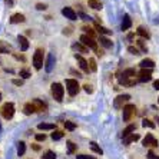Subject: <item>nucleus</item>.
I'll return each instance as SVG.
<instances>
[{
    "label": "nucleus",
    "instance_id": "4468645a",
    "mask_svg": "<svg viewBox=\"0 0 159 159\" xmlns=\"http://www.w3.org/2000/svg\"><path fill=\"white\" fill-rule=\"evenodd\" d=\"M23 112H25V115H32V113H36V107H34L33 102H29V103L25 105V107H23Z\"/></svg>",
    "mask_w": 159,
    "mask_h": 159
},
{
    "label": "nucleus",
    "instance_id": "6e6552de",
    "mask_svg": "<svg viewBox=\"0 0 159 159\" xmlns=\"http://www.w3.org/2000/svg\"><path fill=\"white\" fill-rule=\"evenodd\" d=\"M142 145H143L145 148H146V146H158V141H156L155 138H153V135H152V133H148V135H146V136L143 138V142H142Z\"/></svg>",
    "mask_w": 159,
    "mask_h": 159
},
{
    "label": "nucleus",
    "instance_id": "72a5a7b5",
    "mask_svg": "<svg viewBox=\"0 0 159 159\" xmlns=\"http://www.w3.org/2000/svg\"><path fill=\"white\" fill-rule=\"evenodd\" d=\"M63 138V132L62 130H55V132L52 133V139L53 141H59V139H62Z\"/></svg>",
    "mask_w": 159,
    "mask_h": 159
},
{
    "label": "nucleus",
    "instance_id": "49530a36",
    "mask_svg": "<svg viewBox=\"0 0 159 159\" xmlns=\"http://www.w3.org/2000/svg\"><path fill=\"white\" fill-rule=\"evenodd\" d=\"M83 88H85V90H86L88 93H92V92H93V89H92V86H90V85H85Z\"/></svg>",
    "mask_w": 159,
    "mask_h": 159
},
{
    "label": "nucleus",
    "instance_id": "a19ab883",
    "mask_svg": "<svg viewBox=\"0 0 159 159\" xmlns=\"http://www.w3.org/2000/svg\"><path fill=\"white\" fill-rule=\"evenodd\" d=\"M128 50H129V52L132 53V55H139V49H138V48H133V46H129V48H128Z\"/></svg>",
    "mask_w": 159,
    "mask_h": 159
},
{
    "label": "nucleus",
    "instance_id": "2f4dec72",
    "mask_svg": "<svg viewBox=\"0 0 159 159\" xmlns=\"http://www.w3.org/2000/svg\"><path fill=\"white\" fill-rule=\"evenodd\" d=\"M142 126H143V128H151V129H153L156 125L152 122V120H149V119H143V120H142Z\"/></svg>",
    "mask_w": 159,
    "mask_h": 159
},
{
    "label": "nucleus",
    "instance_id": "c85d7f7f",
    "mask_svg": "<svg viewBox=\"0 0 159 159\" xmlns=\"http://www.w3.org/2000/svg\"><path fill=\"white\" fill-rule=\"evenodd\" d=\"M136 33L139 34L141 37H143V39H149L151 37V34H149V32L145 27H138V30H136Z\"/></svg>",
    "mask_w": 159,
    "mask_h": 159
},
{
    "label": "nucleus",
    "instance_id": "f257e3e1",
    "mask_svg": "<svg viewBox=\"0 0 159 159\" xmlns=\"http://www.w3.org/2000/svg\"><path fill=\"white\" fill-rule=\"evenodd\" d=\"M0 112H2V116H3V118L9 120V119H11L13 115H15V105L7 102V103H4L3 106H2Z\"/></svg>",
    "mask_w": 159,
    "mask_h": 159
},
{
    "label": "nucleus",
    "instance_id": "bb28decb",
    "mask_svg": "<svg viewBox=\"0 0 159 159\" xmlns=\"http://www.w3.org/2000/svg\"><path fill=\"white\" fill-rule=\"evenodd\" d=\"M11 50V46L6 42H2L0 40V53H9Z\"/></svg>",
    "mask_w": 159,
    "mask_h": 159
},
{
    "label": "nucleus",
    "instance_id": "09e8293b",
    "mask_svg": "<svg viewBox=\"0 0 159 159\" xmlns=\"http://www.w3.org/2000/svg\"><path fill=\"white\" fill-rule=\"evenodd\" d=\"M153 88H155L156 90H159V80H155V82H153Z\"/></svg>",
    "mask_w": 159,
    "mask_h": 159
},
{
    "label": "nucleus",
    "instance_id": "7c9ffc66",
    "mask_svg": "<svg viewBox=\"0 0 159 159\" xmlns=\"http://www.w3.org/2000/svg\"><path fill=\"white\" fill-rule=\"evenodd\" d=\"M42 159H56V153L53 151H46L42 156Z\"/></svg>",
    "mask_w": 159,
    "mask_h": 159
},
{
    "label": "nucleus",
    "instance_id": "79ce46f5",
    "mask_svg": "<svg viewBox=\"0 0 159 159\" xmlns=\"http://www.w3.org/2000/svg\"><path fill=\"white\" fill-rule=\"evenodd\" d=\"M44 139H46V135H44V133H37V135H36V141L43 142Z\"/></svg>",
    "mask_w": 159,
    "mask_h": 159
},
{
    "label": "nucleus",
    "instance_id": "b1692460",
    "mask_svg": "<svg viewBox=\"0 0 159 159\" xmlns=\"http://www.w3.org/2000/svg\"><path fill=\"white\" fill-rule=\"evenodd\" d=\"M119 82H120L122 85H125V86H133V85H136V79H128V78H122V76H120Z\"/></svg>",
    "mask_w": 159,
    "mask_h": 159
},
{
    "label": "nucleus",
    "instance_id": "f3484780",
    "mask_svg": "<svg viewBox=\"0 0 159 159\" xmlns=\"http://www.w3.org/2000/svg\"><path fill=\"white\" fill-rule=\"evenodd\" d=\"M19 44H20V49H22L23 52H26L27 49H29V42H27V39L25 36H19Z\"/></svg>",
    "mask_w": 159,
    "mask_h": 159
},
{
    "label": "nucleus",
    "instance_id": "58836bf2",
    "mask_svg": "<svg viewBox=\"0 0 159 159\" xmlns=\"http://www.w3.org/2000/svg\"><path fill=\"white\" fill-rule=\"evenodd\" d=\"M75 151H76V145L73 142H67V152L69 153H75Z\"/></svg>",
    "mask_w": 159,
    "mask_h": 159
},
{
    "label": "nucleus",
    "instance_id": "9d476101",
    "mask_svg": "<svg viewBox=\"0 0 159 159\" xmlns=\"http://www.w3.org/2000/svg\"><path fill=\"white\" fill-rule=\"evenodd\" d=\"M62 15L66 19H69V20H76V17H78L76 11H75L72 7H63L62 9Z\"/></svg>",
    "mask_w": 159,
    "mask_h": 159
},
{
    "label": "nucleus",
    "instance_id": "dca6fc26",
    "mask_svg": "<svg viewBox=\"0 0 159 159\" xmlns=\"http://www.w3.org/2000/svg\"><path fill=\"white\" fill-rule=\"evenodd\" d=\"M72 49H73L75 52H79V53H88L89 49L86 48L85 44H80V43H73L72 44Z\"/></svg>",
    "mask_w": 159,
    "mask_h": 159
},
{
    "label": "nucleus",
    "instance_id": "a211bd4d",
    "mask_svg": "<svg viewBox=\"0 0 159 159\" xmlns=\"http://www.w3.org/2000/svg\"><path fill=\"white\" fill-rule=\"evenodd\" d=\"M141 66H142V69H153L155 67V62L152 59H143L141 62Z\"/></svg>",
    "mask_w": 159,
    "mask_h": 159
},
{
    "label": "nucleus",
    "instance_id": "c756f323",
    "mask_svg": "<svg viewBox=\"0 0 159 159\" xmlns=\"http://www.w3.org/2000/svg\"><path fill=\"white\" fill-rule=\"evenodd\" d=\"M95 29H96L100 34H111L112 33V30L106 29V27H103V26H100L99 23H96V25H95Z\"/></svg>",
    "mask_w": 159,
    "mask_h": 159
},
{
    "label": "nucleus",
    "instance_id": "2eb2a0df",
    "mask_svg": "<svg viewBox=\"0 0 159 159\" xmlns=\"http://www.w3.org/2000/svg\"><path fill=\"white\" fill-rule=\"evenodd\" d=\"M53 65H55V56H53V53H49L48 56V60H46V66H44V69L48 72H50L53 69Z\"/></svg>",
    "mask_w": 159,
    "mask_h": 159
},
{
    "label": "nucleus",
    "instance_id": "473e14b6",
    "mask_svg": "<svg viewBox=\"0 0 159 159\" xmlns=\"http://www.w3.org/2000/svg\"><path fill=\"white\" fill-rule=\"evenodd\" d=\"M90 148H92L93 152H96V153H99V155H102V153H103V151L100 149V146H98L96 142H90Z\"/></svg>",
    "mask_w": 159,
    "mask_h": 159
},
{
    "label": "nucleus",
    "instance_id": "ea45409f",
    "mask_svg": "<svg viewBox=\"0 0 159 159\" xmlns=\"http://www.w3.org/2000/svg\"><path fill=\"white\" fill-rule=\"evenodd\" d=\"M136 44L139 46V48H141L142 52H146V44L143 43V40H142V39H141V40H136Z\"/></svg>",
    "mask_w": 159,
    "mask_h": 159
},
{
    "label": "nucleus",
    "instance_id": "603ef678",
    "mask_svg": "<svg viewBox=\"0 0 159 159\" xmlns=\"http://www.w3.org/2000/svg\"><path fill=\"white\" fill-rule=\"evenodd\" d=\"M155 120H156V122L159 123V118H158V116H156V118H155Z\"/></svg>",
    "mask_w": 159,
    "mask_h": 159
},
{
    "label": "nucleus",
    "instance_id": "de8ad7c7",
    "mask_svg": "<svg viewBox=\"0 0 159 159\" xmlns=\"http://www.w3.org/2000/svg\"><path fill=\"white\" fill-rule=\"evenodd\" d=\"M36 7L39 9V10H44V9L48 7V6H46V4H42V3H37V4H36Z\"/></svg>",
    "mask_w": 159,
    "mask_h": 159
},
{
    "label": "nucleus",
    "instance_id": "423d86ee",
    "mask_svg": "<svg viewBox=\"0 0 159 159\" xmlns=\"http://www.w3.org/2000/svg\"><path fill=\"white\" fill-rule=\"evenodd\" d=\"M33 66H34V69H37V70H40L42 67H43V50H42V49H37L36 52H34Z\"/></svg>",
    "mask_w": 159,
    "mask_h": 159
},
{
    "label": "nucleus",
    "instance_id": "0eeeda50",
    "mask_svg": "<svg viewBox=\"0 0 159 159\" xmlns=\"http://www.w3.org/2000/svg\"><path fill=\"white\" fill-rule=\"evenodd\" d=\"M129 99H130L129 95H120V96H118L115 99V102H113V106H115L116 109H123V107H125L123 105H125Z\"/></svg>",
    "mask_w": 159,
    "mask_h": 159
},
{
    "label": "nucleus",
    "instance_id": "f704fd0d",
    "mask_svg": "<svg viewBox=\"0 0 159 159\" xmlns=\"http://www.w3.org/2000/svg\"><path fill=\"white\" fill-rule=\"evenodd\" d=\"M65 128H66L67 130H75L76 129V123L70 122V120H66V122H65Z\"/></svg>",
    "mask_w": 159,
    "mask_h": 159
},
{
    "label": "nucleus",
    "instance_id": "393cba45",
    "mask_svg": "<svg viewBox=\"0 0 159 159\" xmlns=\"http://www.w3.org/2000/svg\"><path fill=\"white\" fill-rule=\"evenodd\" d=\"M37 128L40 130H52V129H56V125L55 123H39Z\"/></svg>",
    "mask_w": 159,
    "mask_h": 159
},
{
    "label": "nucleus",
    "instance_id": "3c124183",
    "mask_svg": "<svg viewBox=\"0 0 159 159\" xmlns=\"http://www.w3.org/2000/svg\"><path fill=\"white\" fill-rule=\"evenodd\" d=\"M33 149H34V151H39V149H40V148H39V146H37V145L34 143V145H33Z\"/></svg>",
    "mask_w": 159,
    "mask_h": 159
},
{
    "label": "nucleus",
    "instance_id": "aec40b11",
    "mask_svg": "<svg viewBox=\"0 0 159 159\" xmlns=\"http://www.w3.org/2000/svg\"><path fill=\"white\" fill-rule=\"evenodd\" d=\"M99 42H100V44H102L103 48H106V49H111L112 46H113V43H112L111 39H107V37H105V36H100Z\"/></svg>",
    "mask_w": 159,
    "mask_h": 159
},
{
    "label": "nucleus",
    "instance_id": "7ed1b4c3",
    "mask_svg": "<svg viewBox=\"0 0 159 159\" xmlns=\"http://www.w3.org/2000/svg\"><path fill=\"white\" fill-rule=\"evenodd\" d=\"M135 113H136V106L135 105H132V103L125 105V107H123V120L129 122L130 119L135 116Z\"/></svg>",
    "mask_w": 159,
    "mask_h": 159
},
{
    "label": "nucleus",
    "instance_id": "f03ea898",
    "mask_svg": "<svg viewBox=\"0 0 159 159\" xmlns=\"http://www.w3.org/2000/svg\"><path fill=\"white\" fill-rule=\"evenodd\" d=\"M52 95L57 102H62L63 95H65V88H63L60 83H53L52 85Z\"/></svg>",
    "mask_w": 159,
    "mask_h": 159
},
{
    "label": "nucleus",
    "instance_id": "20e7f679",
    "mask_svg": "<svg viewBox=\"0 0 159 159\" xmlns=\"http://www.w3.org/2000/svg\"><path fill=\"white\" fill-rule=\"evenodd\" d=\"M79 88H80V86H79L78 80H75V79H67L66 80V89H67V93H69L70 96L78 95Z\"/></svg>",
    "mask_w": 159,
    "mask_h": 159
},
{
    "label": "nucleus",
    "instance_id": "cd10ccee",
    "mask_svg": "<svg viewBox=\"0 0 159 159\" xmlns=\"http://www.w3.org/2000/svg\"><path fill=\"white\" fill-rule=\"evenodd\" d=\"M25 152H26V143L23 141H20L17 143V155L19 156H23L25 155Z\"/></svg>",
    "mask_w": 159,
    "mask_h": 159
},
{
    "label": "nucleus",
    "instance_id": "39448f33",
    "mask_svg": "<svg viewBox=\"0 0 159 159\" xmlns=\"http://www.w3.org/2000/svg\"><path fill=\"white\" fill-rule=\"evenodd\" d=\"M80 42H82V44H85L88 49H93V50H99L98 49V42H95V39L93 37H89L88 34H82L80 36Z\"/></svg>",
    "mask_w": 159,
    "mask_h": 159
},
{
    "label": "nucleus",
    "instance_id": "6ab92c4d",
    "mask_svg": "<svg viewBox=\"0 0 159 159\" xmlns=\"http://www.w3.org/2000/svg\"><path fill=\"white\" fill-rule=\"evenodd\" d=\"M139 138H141V136H139L138 133H132V135H129V136H126L125 139H123V143H125V145H130L132 142H136Z\"/></svg>",
    "mask_w": 159,
    "mask_h": 159
},
{
    "label": "nucleus",
    "instance_id": "1a4fd4ad",
    "mask_svg": "<svg viewBox=\"0 0 159 159\" xmlns=\"http://www.w3.org/2000/svg\"><path fill=\"white\" fill-rule=\"evenodd\" d=\"M75 57H76V60H78L79 67H80L82 70L85 72V73H89V70H90V69H89V63H88V60H85L80 55H75Z\"/></svg>",
    "mask_w": 159,
    "mask_h": 159
},
{
    "label": "nucleus",
    "instance_id": "f8f14e48",
    "mask_svg": "<svg viewBox=\"0 0 159 159\" xmlns=\"http://www.w3.org/2000/svg\"><path fill=\"white\" fill-rule=\"evenodd\" d=\"M26 20V17H25V15H22V13H15V15L10 17V23H13V25H16V23H23Z\"/></svg>",
    "mask_w": 159,
    "mask_h": 159
},
{
    "label": "nucleus",
    "instance_id": "37998d69",
    "mask_svg": "<svg viewBox=\"0 0 159 159\" xmlns=\"http://www.w3.org/2000/svg\"><path fill=\"white\" fill-rule=\"evenodd\" d=\"M13 85L22 86V85H23V79H13Z\"/></svg>",
    "mask_w": 159,
    "mask_h": 159
},
{
    "label": "nucleus",
    "instance_id": "8fccbe9b",
    "mask_svg": "<svg viewBox=\"0 0 159 159\" xmlns=\"http://www.w3.org/2000/svg\"><path fill=\"white\" fill-rule=\"evenodd\" d=\"M6 3H7L9 6H11V4H13V0H6Z\"/></svg>",
    "mask_w": 159,
    "mask_h": 159
},
{
    "label": "nucleus",
    "instance_id": "ddd939ff",
    "mask_svg": "<svg viewBox=\"0 0 159 159\" xmlns=\"http://www.w3.org/2000/svg\"><path fill=\"white\" fill-rule=\"evenodd\" d=\"M135 130H136V125H135V123H130V125H128V126L125 128V129H123V132H122L123 139H125L126 136H129V135H132V133L135 132Z\"/></svg>",
    "mask_w": 159,
    "mask_h": 159
},
{
    "label": "nucleus",
    "instance_id": "a878e982",
    "mask_svg": "<svg viewBox=\"0 0 159 159\" xmlns=\"http://www.w3.org/2000/svg\"><path fill=\"white\" fill-rule=\"evenodd\" d=\"M135 76H136V70L135 69H126L122 73V78H128V79H132Z\"/></svg>",
    "mask_w": 159,
    "mask_h": 159
},
{
    "label": "nucleus",
    "instance_id": "a18cd8bd",
    "mask_svg": "<svg viewBox=\"0 0 159 159\" xmlns=\"http://www.w3.org/2000/svg\"><path fill=\"white\" fill-rule=\"evenodd\" d=\"M148 159H159V156L155 155L153 152H149V153H148Z\"/></svg>",
    "mask_w": 159,
    "mask_h": 159
},
{
    "label": "nucleus",
    "instance_id": "e433bc0d",
    "mask_svg": "<svg viewBox=\"0 0 159 159\" xmlns=\"http://www.w3.org/2000/svg\"><path fill=\"white\" fill-rule=\"evenodd\" d=\"M83 30H85V32H86V34H88L89 37H93V39H95V30H93L92 27H88V26H85V27H83Z\"/></svg>",
    "mask_w": 159,
    "mask_h": 159
},
{
    "label": "nucleus",
    "instance_id": "864d4df0",
    "mask_svg": "<svg viewBox=\"0 0 159 159\" xmlns=\"http://www.w3.org/2000/svg\"><path fill=\"white\" fill-rule=\"evenodd\" d=\"M0 100H2V93H0Z\"/></svg>",
    "mask_w": 159,
    "mask_h": 159
},
{
    "label": "nucleus",
    "instance_id": "c9c22d12",
    "mask_svg": "<svg viewBox=\"0 0 159 159\" xmlns=\"http://www.w3.org/2000/svg\"><path fill=\"white\" fill-rule=\"evenodd\" d=\"M19 75L22 76V79H29V78H30V72L27 70V69H20Z\"/></svg>",
    "mask_w": 159,
    "mask_h": 159
},
{
    "label": "nucleus",
    "instance_id": "9b49d317",
    "mask_svg": "<svg viewBox=\"0 0 159 159\" xmlns=\"http://www.w3.org/2000/svg\"><path fill=\"white\" fill-rule=\"evenodd\" d=\"M152 79V69H142L139 72V82H149Z\"/></svg>",
    "mask_w": 159,
    "mask_h": 159
},
{
    "label": "nucleus",
    "instance_id": "c03bdc74",
    "mask_svg": "<svg viewBox=\"0 0 159 159\" xmlns=\"http://www.w3.org/2000/svg\"><path fill=\"white\" fill-rule=\"evenodd\" d=\"M78 159H95V156H89V155H78Z\"/></svg>",
    "mask_w": 159,
    "mask_h": 159
},
{
    "label": "nucleus",
    "instance_id": "4c0bfd02",
    "mask_svg": "<svg viewBox=\"0 0 159 159\" xmlns=\"http://www.w3.org/2000/svg\"><path fill=\"white\" fill-rule=\"evenodd\" d=\"M89 69H90V70L92 72H96V62H95V59H89Z\"/></svg>",
    "mask_w": 159,
    "mask_h": 159
},
{
    "label": "nucleus",
    "instance_id": "412c9836",
    "mask_svg": "<svg viewBox=\"0 0 159 159\" xmlns=\"http://www.w3.org/2000/svg\"><path fill=\"white\" fill-rule=\"evenodd\" d=\"M33 105L34 107H36L37 112H44L46 109H48V106H46V103H43V102H40V100H33Z\"/></svg>",
    "mask_w": 159,
    "mask_h": 159
},
{
    "label": "nucleus",
    "instance_id": "4be33fe9",
    "mask_svg": "<svg viewBox=\"0 0 159 159\" xmlns=\"http://www.w3.org/2000/svg\"><path fill=\"white\" fill-rule=\"evenodd\" d=\"M88 4H89V7L95 9V10H99V9H102V2H100V0H89Z\"/></svg>",
    "mask_w": 159,
    "mask_h": 159
},
{
    "label": "nucleus",
    "instance_id": "5701e85b",
    "mask_svg": "<svg viewBox=\"0 0 159 159\" xmlns=\"http://www.w3.org/2000/svg\"><path fill=\"white\" fill-rule=\"evenodd\" d=\"M130 26H132V20H130V17L128 15H125V17H123V22H122V30L130 29Z\"/></svg>",
    "mask_w": 159,
    "mask_h": 159
},
{
    "label": "nucleus",
    "instance_id": "5fc2aeb1",
    "mask_svg": "<svg viewBox=\"0 0 159 159\" xmlns=\"http://www.w3.org/2000/svg\"><path fill=\"white\" fill-rule=\"evenodd\" d=\"M158 102H159V98H158Z\"/></svg>",
    "mask_w": 159,
    "mask_h": 159
}]
</instances>
